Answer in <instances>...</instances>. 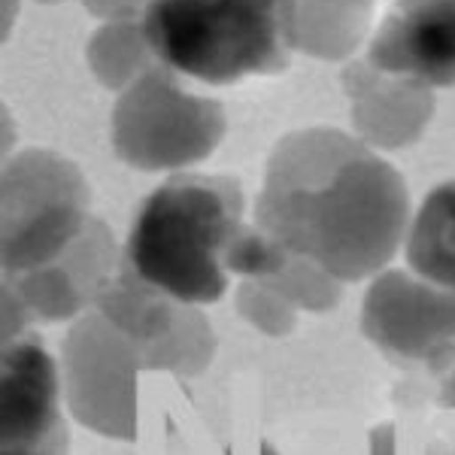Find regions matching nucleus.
<instances>
[{"mask_svg":"<svg viewBox=\"0 0 455 455\" xmlns=\"http://www.w3.org/2000/svg\"><path fill=\"white\" fill-rule=\"evenodd\" d=\"M267 283L276 285L298 313H331L343 298V280L300 255H289L285 267Z\"/></svg>","mask_w":455,"mask_h":455,"instance_id":"nucleus-17","label":"nucleus"},{"mask_svg":"<svg viewBox=\"0 0 455 455\" xmlns=\"http://www.w3.org/2000/svg\"><path fill=\"white\" fill-rule=\"evenodd\" d=\"M362 331L401 368L446 373L455 368V295L413 270L386 267L368 280Z\"/></svg>","mask_w":455,"mask_h":455,"instance_id":"nucleus-7","label":"nucleus"},{"mask_svg":"<svg viewBox=\"0 0 455 455\" xmlns=\"http://www.w3.org/2000/svg\"><path fill=\"white\" fill-rule=\"evenodd\" d=\"M176 76L180 73L158 64L116 94L109 143L134 171L188 173L225 140V107L216 98L188 92Z\"/></svg>","mask_w":455,"mask_h":455,"instance_id":"nucleus-4","label":"nucleus"},{"mask_svg":"<svg viewBox=\"0 0 455 455\" xmlns=\"http://www.w3.org/2000/svg\"><path fill=\"white\" fill-rule=\"evenodd\" d=\"M410 219L403 176L355 134L319 124L291 131L270 149L255 225L337 280L383 274L407 243Z\"/></svg>","mask_w":455,"mask_h":455,"instance_id":"nucleus-1","label":"nucleus"},{"mask_svg":"<svg viewBox=\"0 0 455 455\" xmlns=\"http://www.w3.org/2000/svg\"><path fill=\"white\" fill-rule=\"evenodd\" d=\"M373 0H289L285 43L315 61H352L371 43Z\"/></svg>","mask_w":455,"mask_h":455,"instance_id":"nucleus-12","label":"nucleus"},{"mask_svg":"<svg viewBox=\"0 0 455 455\" xmlns=\"http://www.w3.org/2000/svg\"><path fill=\"white\" fill-rule=\"evenodd\" d=\"M403 259L413 274L455 295V180L425 195L410 219Z\"/></svg>","mask_w":455,"mask_h":455,"instance_id":"nucleus-13","label":"nucleus"},{"mask_svg":"<svg viewBox=\"0 0 455 455\" xmlns=\"http://www.w3.org/2000/svg\"><path fill=\"white\" fill-rule=\"evenodd\" d=\"M124 252L116 246L113 231L92 216L85 231L70 243L64 255L28 274L10 276L28 300L36 322H76L94 310L100 291L119 274Z\"/></svg>","mask_w":455,"mask_h":455,"instance_id":"nucleus-10","label":"nucleus"},{"mask_svg":"<svg viewBox=\"0 0 455 455\" xmlns=\"http://www.w3.org/2000/svg\"><path fill=\"white\" fill-rule=\"evenodd\" d=\"M243 186L225 173H173L137 207L124 261L180 304L225 298V255L246 225Z\"/></svg>","mask_w":455,"mask_h":455,"instance_id":"nucleus-2","label":"nucleus"},{"mask_svg":"<svg viewBox=\"0 0 455 455\" xmlns=\"http://www.w3.org/2000/svg\"><path fill=\"white\" fill-rule=\"evenodd\" d=\"M289 255L261 225H243L228 249L225 267L240 280H270L285 267Z\"/></svg>","mask_w":455,"mask_h":455,"instance_id":"nucleus-19","label":"nucleus"},{"mask_svg":"<svg viewBox=\"0 0 455 455\" xmlns=\"http://www.w3.org/2000/svg\"><path fill=\"white\" fill-rule=\"evenodd\" d=\"M440 403H443V407H452L455 410V368L446 371L443 383H440Z\"/></svg>","mask_w":455,"mask_h":455,"instance_id":"nucleus-22","label":"nucleus"},{"mask_svg":"<svg viewBox=\"0 0 455 455\" xmlns=\"http://www.w3.org/2000/svg\"><path fill=\"white\" fill-rule=\"evenodd\" d=\"M40 4H58V0H40Z\"/></svg>","mask_w":455,"mask_h":455,"instance_id":"nucleus-24","label":"nucleus"},{"mask_svg":"<svg viewBox=\"0 0 455 455\" xmlns=\"http://www.w3.org/2000/svg\"><path fill=\"white\" fill-rule=\"evenodd\" d=\"M289 0H152L143 28L158 64L207 85L289 68Z\"/></svg>","mask_w":455,"mask_h":455,"instance_id":"nucleus-3","label":"nucleus"},{"mask_svg":"<svg viewBox=\"0 0 455 455\" xmlns=\"http://www.w3.org/2000/svg\"><path fill=\"white\" fill-rule=\"evenodd\" d=\"M61 392L70 416L92 435L134 440L140 428V347L107 315L88 310L61 343Z\"/></svg>","mask_w":455,"mask_h":455,"instance_id":"nucleus-6","label":"nucleus"},{"mask_svg":"<svg viewBox=\"0 0 455 455\" xmlns=\"http://www.w3.org/2000/svg\"><path fill=\"white\" fill-rule=\"evenodd\" d=\"M94 310L107 315L119 331L128 334L140 347L143 355V349H149L152 343L161 340L167 334V328L173 325L180 300H173L156 285H149L143 276L134 274V267L128 261H122L119 274L100 291Z\"/></svg>","mask_w":455,"mask_h":455,"instance_id":"nucleus-14","label":"nucleus"},{"mask_svg":"<svg viewBox=\"0 0 455 455\" xmlns=\"http://www.w3.org/2000/svg\"><path fill=\"white\" fill-rule=\"evenodd\" d=\"M234 307L249 328L264 337H289L298 325V310L267 280H243L234 289Z\"/></svg>","mask_w":455,"mask_h":455,"instance_id":"nucleus-18","label":"nucleus"},{"mask_svg":"<svg viewBox=\"0 0 455 455\" xmlns=\"http://www.w3.org/2000/svg\"><path fill=\"white\" fill-rule=\"evenodd\" d=\"M364 61L428 88H455V0H392Z\"/></svg>","mask_w":455,"mask_h":455,"instance_id":"nucleus-9","label":"nucleus"},{"mask_svg":"<svg viewBox=\"0 0 455 455\" xmlns=\"http://www.w3.org/2000/svg\"><path fill=\"white\" fill-rule=\"evenodd\" d=\"M152 0H83V6L100 21L113 19H140Z\"/></svg>","mask_w":455,"mask_h":455,"instance_id":"nucleus-21","label":"nucleus"},{"mask_svg":"<svg viewBox=\"0 0 455 455\" xmlns=\"http://www.w3.org/2000/svg\"><path fill=\"white\" fill-rule=\"evenodd\" d=\"M212 355H216V331L207 313L195 304H180L167 334L143 349V364L146 371H164L192 379L210 368Z\"/></svg>","mask_w":455,"mask_h":455,"instance_id":"nucleus-16","label":"nucleus"},{"mask_svg":"<svg viewBox=\"0 0 455 455\" xmlns=\"http://www.w3.org/2000/svg\"><path fill=\"white\" fill-rule=\"evenodd\" d=\"M340 85L349 100L352 134L377 152L413 146L428 131L437 107L435 88L371 68L364 58H352L343 68Z\"/></svg>","mask_w":455,"mask_h":455,"instance_id":"nucleus-11","label":"nucleus"},{"mask_svg":"<svg viewBox=\"0 0 455 455\" xmlns=\"http://www.w3.org/2000/svg\"><path fill=\"white\" fill-rule=\"evenodd\" d=\"M85 173L52 149H25L0 173V261L19 276L55 261L92 222Z\"/></svg>","mask_w":455,"mask_h":455,"instance_id":"nucleus-5","label":"nucleus"},{"mask_svg":"<svg viewBox=\"0 0 455 455\" xmlns=\"http://www.w3.org/2000/svg\"><path fill=\"white\" fill-rule=\"evenodd\" d=\"M0 331H4V347L21 340L28 334V325L34 322V313L28 307V300L21 298V291L16 289V283L4 274V289H0Z\"/></svg>","mask_w":455,"mask_h":455,"instance_id":"nucleus-20","label":"nucleus"},{"mask_svg":"<svg viewBox=\"0 0 455 455\" xmlns=\"http://www.w3.org/2000/svg\"><path fill=\"white\" fill-rule=\"evenodd\" d=\"M261 455H280V452H276L274 446H267V443H264V446H261Z\"/></svg>","mask_w":455,"mask_h":455,"instance_id":"nucleus-23","label":"nucleus"},{"mask_svg":"<svg viewBox=\"0 0 455 455\" xmlns=\"http://www.w3.org/2000/svg\"><path fill=\"white\" fill-rule=\"evenodd\" d=\"M85 64L92 76L109 92L122 94L134 85L143 73L158 68L152 43L146 36L140 19H113L104 21L85 43Z\"/></svg>","mask_w":455,"mask_h":455,"instance_id":"nucleus-15","label":"nucleus"},{"mask_svg":"<svg viewBox=\"0 0 455 455\" xmlns=\"http://www.w3.org/2000/svg\"><path fill=\"white\" fill-rule=\"evenodd\" d=\"M61 368L40 337L0 352V452H25L70 435L61 416Z\"/></svg>","mask_w":455,"mask_h":455,"instance_id":"nucleus-8","label":"nucleus"}]
</instances>
